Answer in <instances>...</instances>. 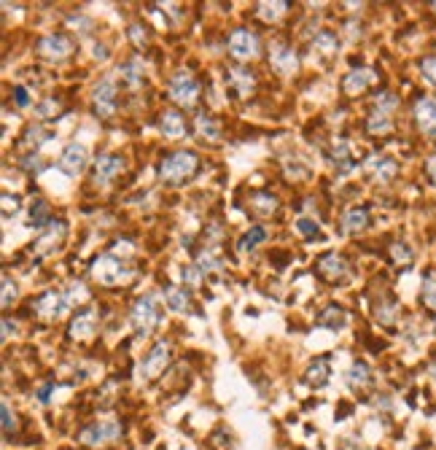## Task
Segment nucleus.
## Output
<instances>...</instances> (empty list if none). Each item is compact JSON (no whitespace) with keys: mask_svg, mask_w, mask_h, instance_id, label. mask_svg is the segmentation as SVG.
<instances>
[{"mask_svg":"<svg viewBox=\"0 0 436 450\" xmlns=\"http://www.w3.org/2000/svg\"><path fill=\"white\" fill-rule=\"evenodd\" d=\"M229 52L237 60H253L259 57V38L251 30H234L229 35Z\"/></svg>","mask_w":436,"mask_h":450,"instance_id":"10","label":"nucleus"},{"mask_svg":"<svg viewBox=\"0 0 436 450\" xmlns=\"http://www.w3.org/2000/svg\"><path fill=\"white\" fill-rule=\"evenodd\" d=\"M270 62H272V68L277 70V73H283V76H291L294 70L299 68V57H297V52L288 49V46H283V43H277V46L270 49Z\"/></svg>","mask_w":436,"mask_h":450,"instance_id":"12","label":"nucleus"},{"mask_svg":"<svg viewBox=\"0 0 436 450\" xmlns=\"http://www.w3.org/2000/svg\"><path fill=\"white\" fill-rule=\"evenodd\" d=\"M328 375H331V369H328V359L321 356V359H315L313 364L307 367V378H304V381L310 383L313 388H323V386L328 383Z\"/></svg>","mask_w":436,"mask_h":450,"instance_id":"24","label":"nucleus"},{"mask_svg":"<svg viewBox=\"0 0 436 450\" xmlns=\"http://www.w3.org/2000/svg\"><path fill=\"white\" fill-rule=\"evenodd\" d=\"M119 73H122V79L130 86H137V84L143 81V60L140 57H132L130 62H124L122 68H119Z\"/></svg>","mask_w":436,"mask_h":450,"instance_id":"28","label":"nucleus"},{"mask_svg":"<svg viewBox=\"0 0 436 450\" xmlns=\"http://www.w3.org/2000/svg\"><path fill=\"white\" fill-rule=\"evenodd\" d=\"M367 224H369L367 208H350V210L345 213V218H342V232L355 235V232H361Z\"/></svg>","mask_w":436,"mask_h":450,"instance_id":"23","label":"nucleus"},{"mask_svg":"<svg viewBox=\"0 0 436 450\" xmlns=\"http://www.w3.org/2000/svg\"><path fill=\"white\" fill-rule=\"evenodd\" d=\"M369 383H372V372H369V367L364 361H355L353 367L348 369V386L358 391V388H367Z\"/></svg>","mask_w":436,"mask_h":450,"instance_id":"26","label":"nucleus"},{"mask_svg":"<svg viewBox=\"0 0 436 450\" xmlns=\"http://www.w3.org/2000/svg\"><path fill=\"white\" fill-rule=\"evenodd\" d=\"M331 157H334V164L340 167L342 173H348V170L353 167V162H350V149H348V143H345V140H337V143H334Z\"/></svg>","mask_w":436,"mask_h":450,"instance_id":"33","label":"nucleus"},{"mask_svg":"<svg viewBox=\"0 0 436 450\" xmlns=\"http://www.w3.org/2000/svg\"><path fill=\"white\" fill-rule=\"evenodd\" d=\"M374 315H377V321H380V324L388 327V324H394L396 321V305L394 302H380V305H377V310H374Z\"/></svg>","mask_w":436,"mask_h":450,"instance_id":"36","label":"nucleus"},{"mask_svg":"<svg viewBox=\"0 0 436 450\" xmlns=\"http://www.w3.org/2000/svg\"><path fill=\"white\" fill-rule=\"evenodd\" d=\"M318 273L328 278V281H340V278L348 275V261L337 257V254H326L323 259L318 261Z\"/></svg>","mask_w":436,"mask_h":450,"instance_id":"17","label":"nucleus"},{"mask_svg":"<svg viewBox=\"0 0 436 450\" xmlns=\"http://www.w3.org/2000/svg\"><path fill=\"white\" fill-rule=\"evenodd\" d=\"M264 237H267V230L264 227H253V230H248L243 237H240V251L246 254V251H253V248L264 243Z\"/></svg>","mask_w":436,"mask_h":450,"instance_id":"31","label":"nucleus"},{"mask_svg":"<svg viewBox=\"0 0 436 450\" xmlns=\"http://www.w3.org/2000/svg\"><path fill=\"white\" fill-rule=\"evenodd\" d=\"M22 167H25V170H30V173H38V170H43V159L38 157V154H30L28 159L22 162Z\"/></svg>","mask_w":436,"mask_h":450,"instance_id":"46","label":"nucleus"},{"mask_svg":"<svg viewBox=\"0 0 436 450\" xmlns=\"http://www.w3.org/2000/svg\"><path fill=\"white\" fill-rule=\"evenodd\" d=\"M95 111L103 116V119H110L113 113H116V81L113 79H105V81H100L95 86Z\"/></svg>","mask_w":436,"mask_h":450,"instance_id":"11","label":"nucleus"},{"mask_svg":"<svg viewBox=\"0 0 436 450\" xmlns=\"http://www.w3.org/2000/svg\"><path fill=\"white\" fill-rule=\"evenodd\" d=\"M374 79H377V76H374V70L358 68V70H353V73H348V76H345V84H342V86H345V92H348V95H361L369 84H374Z\"/></svg>","mask_w":436,"mask_h":450,"instance_id":"16","label":"nucleus"},{"mask_svg":"<svg viewBox=\"0 0 436 450\" xmlns=\"http://www.w3.org/2000/svg\"><path fill=\"white\" fill-rule=\"evenodd\" d=\"M92 57L105 62V60H108V49H105V46H100V43H95V52H92Z\"/></svg>","mask_w":436,"mask_h":450,"instance_id":"53","label":"nucleus"},{"mask_svg":"<svg viewBox=\"0 0 436 450\" xmlns=\"http://www.w3.org/2000/svg\"><path fill=\"white\" fill-rule=\"evenodd\" d=\"M119 434H122V423L105 418V421L89 423L86 429H81L79 439H81L86 448H103V445H108V442H116Z\"/></svg>","mask_w":436,"mask_h":450,"instance_id":"3","label":"nucleus"},{"mask_svg":"<svg viewBox=\"0 0 436 450\" xmlns=\"http://www.w3.org/2000/svg\"><path fill=\"white\" fill-rule=\"evenodd\" d=\"M73 52V41L62 33H54V35H46L38 41V55L43 60H52V62H62L65 57H70Z\"/></svg>","mask_w":436,"mask_h":450,"instance_id":"9","label":"nucleus"},{"mask_svg":"<svg viewBox=\"0 0 436 450\" xmlns=\"http://www.w3.org/2000/svg\"><path fill=\"white\" fill-rule=\"evenodd\" d=\"M197 267L205 270V273H218V270H224V259L218 254H213V251H202L200 259H197Z\"/></svg>","mask_w":436,"mask_h":450,"instance_id":"34","label":"nucleus"},{"mask_svg":"<svg viewBox=\"0 0 436 450\" xmlns=\"http://www.w3.org/2000/svg\"><path fill=\"white\" fill-rule=\"evenodd\" d=\"M253 208L259 213H272L275 208H277V200L270 197V194H259V197H253Z\"/></svg>","mask_w":436,"mask_h":450,"instance_id":"40","label":"nucleus"},{"mask_svg":"<svg viewBox=\"0 0 436 450\" xmlns=\"http://www.w3.org/2000/svg\"><path fill=\"white\" fill-rule=\"evenodd\" d=\"M297 232L299 235H304V237H310V235H315L318 232V224H315L313 218H297Z\"/></svg>","mask_w":436,"mask_h":450,"instance_id":"43","label":"nucleus"},{"mask_svg":"<svg viewBox=\"0 0 436 450\" xmlns=\"http://www.w3.org/2000/svg\"><path fill=\"white\" fill-rule=\"evenodd\" d=\"M374 103H377V108H380V113H388V111H394V108H396V97L391 95V92H380Z\"/></svg>","mask_w":436,"mask_h":450,"instance_id":"44","label":"nucleus"},{"mask_svg":"<svg viewBox=\"0 0 436 450\" xmlns=\"http://www.w3.org/2000/svg\"><path fill=\"white\" fill-rule=\"evenodd\" d=\"M11 332H16V324H11V321L6 318V321H3V340H8V334H11Z\"/></svg>","mask_w":436,"mask_h":450,"instance_id":"54","label":"nucleus"},{"mask_svg":"<svg viewBox=\"0 0 436 450\" xmlns=\"http://www.w3.org/2000/svg\"><path fill=\"white\" fill-rule=\"evenodd\" d=\"M16 432V415L11 412L8 402H3V434L11 437Z\"/></svg>","mask_w":436,"mask_h":450,"instance_id":"39","label":"nucleus"},{"mask_svg":"<svg viewBox=\"0 0 436 450\" xmlns=\"http://www.w3.org/2000/svg\"><path fill=\"white\" fill-rule=\"evenodd\" d=\"M286 11H288V3H259V6H256V14H259L264 22H277Z\"/></svg>","mask_w":436,"mask_h":450,"instance_id":"29","label":"nucleus"},{"mask_svg":"<svg viewBox=\"0 0 436 450\" xmlns=\"http://www.w3.org/2000/svg\"><path fill=\"white\" fill-rule=\"evenodd\" d=\"M423 73H425L428 81L436 84V60L434 57H431V60H423Z\"/></svg>","mask_w":436,"mask_h":450,"instance_id":"49","label":"nucleus"},{"mask_svg":"<svg viewBox=\"0 0 436 450\" xmlns=\"http://www.w3.org/2000/svg\"><path fill=\"white\" fill-rule=\"evenodd\" d=\"M226 81L232 84L234 89H237V95L240 97H248L253 92V86H256V79H253V73L246 68H234L226 73Z\"/></svg>","mask_w":436,"mask_h":450,"instance_id":"19","label":"nucleus"},{"mask_svg":"<svg viewBox=\"0 0 436 450\" xmlns=\"http://www.w3.org/2000/svg\"><path fill=\"white\" fill-rule=\"evenodd\" d=\"M122 157L116 154H103L100 159L95 162V181L97 184H108L110 178H116L122 173Z\"/></svg>","mask_w":436,"mask_h":450,"instance_id":"14","label":"nucleus"},{"mask_svg":"<svg viewBox=\"0 0 436 450\" xmlns=\"http://www.w3.org/2000/svg\"><path fill=\"white\" fill-rule=\"evenodd\" d=\"M391 257H394L398 264H409V261H412V251H409L404 243H394V246H391Z\"/></svg>","mask_w":436,"mask_h":450,"instance_id":"41","label":"nucleus"},{"mask_svg":"<svg viewBox=\"0 0 436 450\" xmlns=\"http://www.w3.org/2000/svg\"><path fill=\"white\" fill-rule=\"evenodd\" d=\"M65 232H68V224H65V221H49V224L43 227L41 237L33 243V254H35V257H46V254H52V251L62 243Z\"/></svg>","mask_w":436,"mask_h":450,"instance_id":"8","label":"nucleus"},{"mask_svg":"<svg viewBox=\"0 0 436 450\" xmlns=\"http://www.w3.org/2000/svg\"><path fill=\"white\" fill-rule=\"evenodd\" d=\"M59 167H62V173H68V176H79L84 167H86V149H84L81 143L65 146L62 159H59Z\"/></svg>","mask_w":436,"mask_h":450,"instance_id":"13","label":"nucleus"},{"mask_svg":"<svg viewBox=\"0 0 436 450\" xmlns=\"http://www.w3.org/2000/svg\"><path fill=\"white\" fill-rule=\"evenodd\" d=\"M11 208H19V200H16V197H11V194H3V216L8 218L11 216Z\"/></svg>","mask_w":436,"mask_h":450,"instance_id":"50","label":"nucleus"},{"mask_svg":"<svg viewBox=\"0 0 436 450\" xmlns=\"http://www.w3.org/2000/svg\"><path fill=\"white\" fill-rule=\"evenodd\" d=\"M41 140H43V130H41V127H30L28 135H25V146H28V149H33V146H38Z\"/></svg>","mask_w":436,"mask_h":450,"instance_id":"45","label":"nucleus"},{"mask_svg":"<svg viewBox=\"0 0 436 450\" xmlns=\"http://www.w3.org/2000/svg\"><path fill=\"white\" fill-rule=\"evenodd\" d=\"M132 324H135L137 334L146 337L154 332V327L159 324V305H156V297L154 294H146L135 302L132 308Z\"/></svg>","mask_w":436,"mask_h":450,"instance_id":"6","label":"nucleus"},{"mask_svg":"<svg viewBox=\"0 0 436 450\" xmlns=\"http://www.w3.org/2000/svg\"><path fill=\"white\" fill-rule=\"evenodd\" d=\"M73 308L70 300L65 297V291H46L41 294L35 305H33V310L38 318H46V321H59V318H65L68 310Z\"/></svg>","mask_w":436,"mask_h":450,"instance_id":"5","label":"nucleus"},{"mask_svg":"<svg viewBox=\"0 0 436 450\" xmlns=\"http://www.w3.org/2000/svg\"><path fill=\"white\" fill-rule=\"evenodd\" d=\"M183 281L194 288L200 286V267H183Z\"/></svg>","mask_w":436,"mask_h":450,"instance_id":"47","label":"nucleus"},{"mask_svg":"<svg viewBox=\"0 0 436 450\" xmlns=\"http://www.w3.org/2000/svg\"><path fill=\"white\" fill-rule=\"evenodd\" d=\"M423 302L436 310V278L434 275H428V278L423 281Z\"/></svg>","mask_w":436,"mask_h":450,"instance_id":"38","label":"nucleus"},{"mask_svg":"<svg viewBox=\"0 0 436 450\" xmlns=\"http://www.w3.org/2000/svg\"><path fill=\"white\" fill-rule=\"evenodd\" d=\"M431 375H434V383H436V364H431Z\"/></svg>","mask_w":436,"mask_h":450,"instance_id":"56","label":"nucleus"},{"mask_svg":"<svg viewBox=\"0 0 436 450\" xmlns=\"http://www.w3.org/2000/svg\"><path fill=\"white\" fill-rule=\"evenodd\" d=\"M313 49L321 55H334L337 52V35H331L328 30H321L313 38Z\"/></svg>","mask_w":436,"mask_h":450,"instance_id":"30","label":"nucleus"},{"mask_svg":"<svg viewBox=\"0 0 436 450\" xmlns=\"http://www.w3.org/2000/svg\"><path fill=\"white\" fill-rule=\"evenodd\" d=\"M200 167V159L197 154L191 151H176L170 157H164L162 164H159V178L167 181V184H183L186 178H191Z\"/></svg>","mask_w":436,"mask_h":450,"instance_id":"1","label":"nucleus"},{"mask_svg":"<svg viewBox=\"0 0 436 450\" xmlns=\"http://www.w3.org/2000/svg\"><path fill=\"white\" fill-rule=\"evenodd\" d=\"M16 294H19L16 283L8 278V275H3V297H0V305H3V308H8V305L16 300Z\"/></svg>","mask_w":436,"mask_h":450,"instance_id":"37","label":"nucleus"},{"mask_svg":"<svg viewBox=\"0 0 436 450\" xmlns=\"http://www.w3.org/2000/svg\"><path fill=\"white\" fill-rule=\"evenodd\" d=\"M367 127H369V133H388L391 130V116L388 113H380V111H374L372 116H369V122H367Z\"/></svg>","mask_w":436,"mask_h":450,"instance_id":"35","label":"nucleus"},{"mask_svg":"<svg viewBox=\"0 0 436 450\" xmlns=\"http://www.w3.org/2000/svg\"><path fill=\"white\" fill-rule=\"evenodd\" d=\"M194 124H197V133H200V137L210 140V143H216L218 135H221V127H218V122L213 119V116H207V113H200Z\"/></svg>","mask_w":436,"mask_h":450,"instance_id":"27","label":"nucleus"},{"mask_svg":"<svg viewBox=\"0 0 436 450\" xmlns=\"http://www.w3.org/2000/svg\"><path fill=\"white\" fill-rule=\"evenodd\" d=\"M164 302L173 313H189L191 310V300L186 294V288H178V286H167L164 288Z\"/></svg>","mask_w":436,"mask_h":450,"instance_id":"20","label":"nucleus"},{"mask_svg":"<svg viewBox=\"0 0 436 450\" xmlns=\"http://www.w3.org/2000/svg\"><path fill=\"white\" fill-rule=\"evenodd\" d=\"M92 275H95L97 283H103V286H119V283L132 278V270H130L119 257L103 254V257H97L95 264H92Z\"/></svg>","mask_w":436,"mask_h":450,"instance_id":"2","label":"nucleus"},{"mask_svg":"<svg viewBox=\"0 0 436 450\" xmlns=\"http://www.w3.org/2000/svg\"><path fill=\"white\" fill-rule=\"evenodd\" d=\"M428 173H431V178L436 181V157L434 159H428Z\"/></svg>","mask_w":436,"mask_h":450,"instance_id":"55","label":"nucleus"},{"mask_svg":"<svg viewBox=\"0 0 436 450\" xmlns=\"http://www.w3.org/2000/svg\"><path fill=\"white\" fill-rule=\"evenodd\" d=\"M167 364H170V342L162 340V342H156L149 351V356L140 361L137 375H140V381H154V378L162 375Z\"/></svg>","mask_w":436,"mask_h":450,"instance_id":"7","label":"nucleus"},{"mask_svg":"<svg viewBox=\"0 0 436 450\" xmlns=\"http://www.w3.org/2000/svg\"><path fill=\"white\" fill-rule=\"evenodd\" d=\"M159 130L164 133V137H183V133H186L183 116L178 111H164L162 119H159Z\"/></svg>","mask_w":436,"mask_h":450,"instance_id":"21","label":"nucleus"},{"mask_svg":"<svg viewBox=\"0 0 436 450\" xmlns=\"http://www.w3.org/2000/svg\"><path fill=\"white\" fill-rule=\"evenodd\" d=\"M367 173L374 181H391L396 176V162L388 157H369L367 159Z\"/></svg>","mask_w":436,"mask_h":450,"instance_id":"18","label":"nucleus"},{"mask_svg":"<svg viewBox=\"0 0 436 450\" xmlns=\"http://www.w3.org/2000/svg\"><path fill=\"white\" fill-rule=\"evenodd\" d=\"M30 221L38 230H43L49 224V205L43 203V200H33V205H30Z\"/></svg>","mask_w":436,"mask_h":450,"instance_id":"32","label":"nucleus"},{"mask_svg":"<svg viewBox=\"0 0 436 450\" xmlns=\"http://www.w3.org/2000/svg\"><path fill=\"white\" fill-rule=\"evenodd\" d=\"M65 297L70 300V305H76V302H84V300H86L89 294H86V288H84L81 283H76V281H73V283L68 286V291H65Z\"/></svg>","mask_w":436,"mask_h":450,"instance_id":"42","label":"nucleus"},{"mask_svg":"<svg viewBox=\"0 0 436 450\" xmlns=\"http://www.w3.org/2000/svg\"><path fill=\"white\" fill-rule=\"evenodd\" d=\"M95 321H97V315L92 313V310L81 313L73 324H70V337H76V340H89V337L95 334Z\"/></svg>","mask_w":436,"mask_h":450,"instance_id":"22","label":"nucleus"},{"mask_svg":"<svg viewBox=\"0 0 436 450\" xmlns=\"http://www.w3.org/2000/svg\"><path fill=\"white\" fill-rule=\"evenodd\" d=\"M415 116H418V124H420L423 133L428 137H436V103L434 100H418Z\"/></svg>","mask_w":436,"mask_h":450,"instance_id":"15","label":"nucleus"},{"mask_svg":"<svg viewBox=\"0 0 436 450\" xmlns=\"http://www.w3.org/2000/svg\"><path fill=\"white\" fill-rule=\"evenodd\" d=\"M130 38L135 41L137 49H143V46H146V33H140V28H137V25H132V28H130Z\"/></svg>","mask_w":436,"mask_h":450,"instance_id":"51","label":"nucleus"},{"mask_svg":"<svg viewBox=\"0 0 436 450\" xmlns=\"http://www.w3.org/2000/svg\"><path fill=\"white\" fill-rule=\"evenodd\" d=\"M14 100H16V106H19V108H28V106H30L28 86H16V89H14Z\"/></svg>","mask_w":436,"mask_h":450,"instance_id":"48","label":"nucleus"},{"mask_svg":"<svg viewBox=\"0 0 436 450\" xmlns=\"http://www.w3.org/2000/svg\"><path fill=\"white\" fill-rule=\"evenodd\" d=\"M59 108V106H57V100H46V103H41V106H38V113H41L43 119H49V113H52V111H57Z\"/></svg>","mask_w":436,"mask_h":450,"instance_id":"52","label":"nucleus"},{"mask_svg":"<svg viewBox=\"0 0 436 450\" xmlns=\"http://www.w3.org/2000/svg\"><path fill=\"white\" fill-rule=\"evenodd\" d=\"M318 324H321V327H326V329H342L345 324H348V315H345L342 308L328 305L326 310H321V315H318Z\"/></svg>","mask_w":436,"mask_h":450,"instance_id":"25","label":"nucleus"},{"mask_svg":"<svg viewBox=\"0 0 436 450\" xmlns=\"http://www.w3.org/2000/svg\"><path fill=\"white\" fill-rule=\"evenodd\" d=\"M170 97L176 100L178 106H183V108L197 106V100H200V84H197V79L191 76L189 70H178L176 76L170 79Z\"/></svg>","mask_w":436,"mask_h":450,"instance_id":"4","label":"nucleus"}]
</instances>
